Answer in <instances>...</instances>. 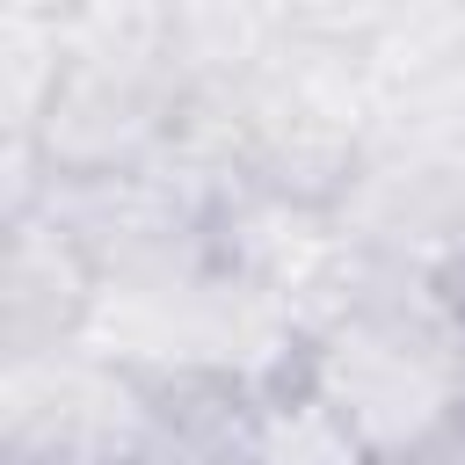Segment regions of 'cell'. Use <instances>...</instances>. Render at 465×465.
Here are the masks:
<instances>
[{"label":"cell","instance_id":"6da1fadb","mask_svg":"<svg viewBox=\"0 0 465 465\" xmlns=\"http://www.w3.org/2000/svg\"><path fill=\"white\" fill-rule=\"evenodd\" d=\"M305 378L363 436L371 465H414L465 421V298L400 276L371 312L305 349Z\"/></svg>","mask_w":465,"mask_h":465},{"label":"cell","instance_id":"7a4b0ae2","mask_svg":"<svg viewBox=\"0 0 465 465\" xmlns=\"http://www.w3.org/2000/svg\"><path fill=\"white\" fill-rule=\"evenodd\" d=\"M160 421V385L73 349L7 356L0 443L7 465H138Z\"/></svg>","mask_w":465,"mask_h":465},{"label":"cell","instance_id":"3957f363","mask_svg":"<svg viewBox=\"0 0 465 465\" xmlns=\"http://www.w3.org/2000/svg\"><path fill=\"white\" fill-rule=\"evenodd\" d=\"M182 124V73L167 58H65L58 94L36 116L44 174L153 167Z\"/></svg>","mask_w":465,"mask_h":465},{"label":"cell","instance_id":"277c9868","mask_svg":"<svg viewBox=\"0 0 465 465\" xmlns=\"http://www.w3.org/2000/svg\"><path fill=\"white\" fill-rule=\"evenodd\" d=\"M102 269L36 211L7 218L0 240V349L7 356H44L73 349L87 312H94Z\"/></svg>","mask_w":465,"mask_h":465},{"label":"cell","instance_id":"5b68a950","mask_svg":"<svg viewBox=\"0 0 465 465\" xmlns=\"http://www.w3.org/2000/svg\"><path fill=\"white\" fill-rule=\"evenodd\" d=\"M247 465H371V450L334 414V400L305 371H291L247 392Z\"/></svg>","mask_w":465,"mask_h":465},{"label":"cell","instance_id":"8992f818","mask_svg":"<svg viewBox=\"0 0 465 465\" xmlns=\"http://www.w3.org/2000/svg\"><path fill=\"white\" fill-rule=\"evenodd\" d=\"M138 465H247V392L232 385H167L160 421Z\"/></svg>","mask_w":465,"mask_h":465}]
</instances>
